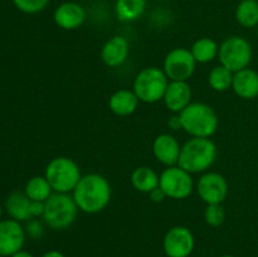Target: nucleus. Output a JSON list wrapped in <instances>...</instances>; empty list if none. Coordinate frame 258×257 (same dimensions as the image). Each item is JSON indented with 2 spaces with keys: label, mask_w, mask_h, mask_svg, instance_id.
Here are the masks:
<instances>
[{
  "label": "nucleus",
  "mask_w": 258,
  "mask_h": 257,
  "mask_svg": "<svg viewBox=\"0 0 258 257\" xmlns=\"http://www.w3.org/2000/svg\"><path fill=\"white\" fill-rule=\"evenodd\" d=\"M110 181L98 173H90L82 175L72 197L78 209L83 213L97 214L108 206L111 201Z\"/></svg>",
  "instance_id": "f257e3e1"
},
{
  "label": "nucleus",
  "mask_w": 258,
  "mask_h": 257,
  "mask_svg": "<svg viewBox=\"0 0 258 257\" xmlns=\"http://www.w3.org/2000/svg\"><path fill=\"white\" fill-rule=\"evenodd\" d=\"M217 153L211 138H191L181 145L178 165L190 174H203L216 163Z\"/></svg>",
  "instance_id": "f03ea898"
},
{
  "label": "nucleus",
  "mask_w": 258,
  "mask_h": 257,
  "mask_svg": "<svg viewBox=\"0 0 258 257\" xmlns=\"http://www.w3.org/2000/svg\"><path fill=\"white\" fill-rule=\"evenodd\" d=\"M178 115L181 128L191 138H212L218 130V115L204 102H191Z\"/></svg>",
  "instance_id": "7ed1b4c3"
},
{
  "label": "nucleus",
  "mask_w": 258,
  "mask_h": 257,
  "mask_svg": "<svg viewBox=\"0 0 258 257\" xmlns=\"http://www.w3.org/2000/svg\"><path fill=\"white\" fill-rule=\"evenodd\" d=\"M78 211L80 209L71 194L53 193L44 202L42 219L49 228L62 231L75 223Z\"/></svg>",
  "instance_id": "20e7f679"
},
{
  "label": "nucleus",
  "mask_w": 258,
  "mask_h": 257,
  "mask_svg": "<svg viewBox=\"0 0 258 257\" xmlns=\"http://www.w3.org/2000/svg\"><path fill=\"white\" fill-rule=\"evenodd\" d=\"M44 176L54 193L71 194L82 178L80 165L67 156H57L48 163Z\"/></svg>",
  "instance_id": "39448f33"
},
{
  "label": "nucleus",
  "mask_w": 258,
  "mask_h": 257,
  "mask_svg": "<svg viewBox=\"0 0 258 257\" xmlns=\"http://www.w3.org/2000/svg\"><path fill=\"white\" fill-rule=\"evenodd\" d=\"M169 82L163 68L146 67L136 75L133 91L140 102L156 103L164 98Z\"/></svg>",
  "instance_id": "423d86ee"
},
{
  "label": "nucleus",
  "mask_w": 258,
  "mask_h": 257,
  "mask_svg": "<svg viewBox=\"0 0 258 257\" xmlns=\"http://www.w3.org/2000/svg\"><path fill=\"white\" fill-rule=\"evenodd\" d=\"M252 57L253 50L251 43L241 35H231L219 44V62L233 73L248 68Z\"/></svg>",
  "instance_id": "0eeeda50"
},
{
  "label": "nucleus",
  "mask_w": 258,
  "mask_h": 257,
  "mask_svg": "<svg viewBox=\"0 0 258 257\" xmlns=\"http://www.w3.org/2000/svg\"><path fill=\"white\" fill-rule=\"evenodd\" d=\"M159 186L163 189L166 198L185 199L193 193L194 180L191 174L179 165L168 166L161 171Z\"/></svg>",
  "instance_id": "6e6552de"
},
{
  "label": "nucleus",
  "mask_w": 258,
  "mask_h": 257,
  "mask_svg": "<svg viewBox=\"0 0 258 257\" xmlns=\"http://www.w3.org/2000/svg\"><path fill=\"white\" fill-rule=\"evenodd\" d=\"M196 70L197 60L188 48H174L164 58L163 71L169 81H188Z\"/></svg>",
  "instance_id": "1a4fd4ad"
},
{
  "label": "nucleus",
  "mask_w": 258,
  "mask_h": 257,
  "mask_svg": "<svg viewBox=\"0 0 258 257\" xmlns=\"http://www.w3.org/2000/svg\"><path fill=\"white\" fill-rule=\"evenodd\" d=\"M197 193L199 198L208 204H222L228 196V181L217 171H206L197 183Z\"/></svg>",
  "instance_id": "9d476101"
},
{
  "label": "nucleus",
  "mask_w": 258,
  "mask_h": 257,
  "mask_svg": "<svg viewBox=\"0 0 258 257\" xmlns=\"http://www.w3.org/2000/svg\"><path fill=\"white\" fill-rule=\"evenodd\" d=\"M196 247L194 234L188 227H171L163 239L164 253L168 257H189Z\"/></svg>",
  "instance_id": "9b49d317"
},
{
  "label": "nucleus",
  "mask_w": 258,
  "mask_h": 257,
  "mask_svg": "<svg viewBox=\"0 0 258 257\" xmlns=\"http://www.w3.org/2000/svg\"><path fill=\"white\" fill-rule=\"evenodd\" d=\"M25 229L15 219L0 221V256L12 257L23 249L25 243Z\"/></svg>",
  "instance_id": "f8f14e48"
},
{
  "label": "nucleus",
  "mask_w": 258,
  "mask_h": 257,
  "mask_svg": "<svg viewBox=\"0 0 258 257\" xmlns=\"http://www.w3.org/2000/svg\"><path fill=\"white\" fill-rule=\"evenodd\" d=\"M181 145L171 134H160L154 139L153 155L160 164L168 166L178 165Z\"/></svg>",
  "instance_id": "ddd939ff"
},
{
  "label": "nucleus",
  "mask_w": 258,
  "mask_h": 257,
  "mask_svg": "<svg viewBox=\"0 0 258 257\" xmlns=\"http://www.w3.org/2000/svg\"><path fill=\"white\" fill-rule=\"evenodd\" d=\"M130 54V43L122 35H113L103 43L101 48V59L107 67L117 68L127 60Z\"/></svg>",
  "instance_id": "4468645a"
},
{
  "label": "nucleus",
  "mask_w": 258,
  "mask_h": 257,
  "mask_svg": "<svg viewBox=\"0 0 258 257\" xmlns=\"http://www.w3.org/2000/svg\"><path fill=\"white\" fill-rule=\"evenodd\" d=\"M86 10L82 5L75 2H66L58 5L53 19L57 27L63 30H76L86 22Z\"/></svg>",
  "instance_id": "2eb2a0df"
},
{
  "label": "nucleus",
  "mask_w": 258,
  "mask_h": 257,
  "mask_svg": "<svg viewBox=\"0 0 258 257\" xmlns=\"http://www.w3.org/2000/svg\"><path fill=\"white\" fill-rule=\"evenodd\" d=\"M193 92L188 81H170L164 95V105L170 112L180 113L193 101Z\"/></svg>",
  "instance_id": "dca6fc26"
},
{
  "label": "nucleus",
  "mask_w": 258,
  "mask_h": 257,
  "mask_svg": "<svg viewBox=\"0 0 258 257\" xmlns=\"http://www.w3.org/2000/svg\"><path fill=\"white\" fill-rule=\"evenodd\" d=\"M232 90L242 100L258 97V72L248 67L234 73Z\"/></svg>",
  "instance_id": "f3484780"
},
{
  "label": "nucleus",
  "mask_w": 258,
  "mask_h": 257,
  "mask_svg": "<svg viewBox=\"0 0 258 257\" xmlns=\"http://www.w3.org/2000/svg\"><path fill=\"white\" fill-rule=\"evenodd\" d=\"M139 103H140V100L133 90L120 88L110 96L108 107H110L111 112L115 113L116 116L126 117V116L133 115L138 110Z\"/></svg>",
  "instance_id": "a211bd4d"
},
{
  "label": "nucleus",
  "mask_w": 258,
  "mask_h": 257,
  "mask_svg": "<svg viewBox=\"0 0 258 257\" xmlns=\"http://www.w3.org/2000/svg\"><path fill=\"white\" fill-rule=\"evenodd\" d=\"M30 201L24 191H13L9 194L5 203L8 213L12 217V219H15L18 222H28L32 219L30 214Z\"/></svg>",
  "instance_id": "6ab92c4d"
},
{
  "label": "nucleus",
  "mask_w": 258,
  "mask_h": 257,
  "mask_svg": "<svg viewBox=\"0 0 258 257\" xmlns=\"http://www.w3.org/2000/svg\"><path fill=\"white\" fill-rule=\"evenodd\" d=\"M130 181L136 190L149 194L159 186L160 175L150 166H139L131 173Z\"/></svg>",
  "instance_id": "aec40b11"
},
{
  "label": "nucleus",
  "mask_w": 258,
  "mask_h": 257,
  "mask_svg": "<svg viewBox=\"0 0 258 257\" xmlns=\"http://www.w3.org/2000/svg\"><path fill=\"white\" fill-rule=\"evenodd\" d=\"M148 0H116L115 14L120 22H135L143 17Z\"/></svg>",
  "instance_id": "412c9836"
},
{
  "label": "nucleus",
  "mask_w": 258,
  "mask_h": 257,
  "mask_svg": "<svg viewBox=\"0 0 258 257\" xmlns=\"http://www.w3.org/2000/svg\"><path fill=\"white\" fill-rule=\"evenodd\" d=\"M190 52L193 54L194 59L197 60V63L206 65V63H209L216 59V58H218L219 44L212 38H198L191 44Z\"/></svg>",
  "instance_id": "4be33fe9"
},
{
  "label": "nucleus",
  "mask_w": 258,
  "mask_h": 257,
  "mask_svg": "<svg viewBox=\"0 0 258 257\" xmlns=\"http://www.w3.org/2000/svg\"><path fill=\"white\" fill-rule=\"evenodd\" d=\"M24 193L30 201L45 202L54 191L45 176L37 175L28 180V183L25 184Z\"/></svg>",
  "instance_id": "5701e85b"
},
{
  "label": "nucleus",
  "mask_w": 258,
  "mask_h": 257,
  "mask_svg": "<svg viewBox=\"0 0 258 257\" xmlns=\"http://www.w3.org/2000/svg\"><path fill=\"white\" fill-rule=\"evenodd\" d=\"M234 73L226 68L224 66H216L211 70L208 75V83L212 90L217 92H226L231 90L232 83H233Z\"/></svg>",
  "instance_id": "b1692460"
},
{
  "label": "nucleus",
  "mask_w": 258,
  "mask_h": 257,
  "mask_svg": "<svg viewBox=\"0 0 258 257\" xmlns=\"http://www.w3.org/2000/svg\"><path fill=\"white\" fill-rule=\"evenodd\" d=\"M236 19L244 28L258 25V0H242L236 9Z\"/></svg>",
  "instance_id": "393cba45"
},
{
  "label": "nucleus",
  "mask_w": 258,
  "mask_h": 257,
  "mask_svg": "<svg viewBox=\"0 0 258 257\" xmlns=\"http://www.w3.org/2000/svg\"><path fill=\"white\" fill-rule=\"evenodd\" d=\"M204 219L211 227L221 226L226 219V212L222 204H208L204 211Z\"/></svg>",
  "instance_id": "a878e982"
},
{
  "label": "nucleus",
  "mask_w": 258,
  "mask_h": 257,
  "mask_svg": "<svg viewBox=\"0 0 258 257\" xmlns=\"http://www.w3.org/2000/svg\"><path fill=\"white\" fill-rule=\"evenodd\" d=\"M15 7L27 14H37L47 8L49 0H13Z\"/></svg>",
  "instance_id": "bb28decb"
},
{
  "label": "nucleus",
  "mask_w": 258,
  "mask_h": 257,
  "mask_svg": "<svg viewBox=\"0 0 258 257\" xmlns=\"http://www.w3.org/2000/svg\"><path fill=\"white\" fill-rule=\"evenodd\" d=\"M25 233L32 238H40L44 233V227H43L42 222L38 221L37 218H32L28 221L27 228H25Z\"/></svg>",
  "instance_id": "cd10ccee"
},
{
  "label": "nucleus",
  "mask_w": 258,
  "mask_h": 257,
  "mask_svg": "<svg viewBox=\"0 0 258 257\" xmlns=\"http://www.w3.org/2000/svg\"><path fill=\"white\" fill-rule=\"evenodd\" d=\"M43 212H44V202L32 201V203H30V214H32V218L42 217Z\"/></svg>",
  "instance_id": "c85d7f7f"
},
{
  "label": "nucleus",
  "mask_w": 258,
  "mask_h": 257,
  "mask_svg": "<svg viewBox=\"0 0 258 257\" xmlns=\"http://www.w3.org/2000/svg\"><path fill=\"white\" fill-rule=\"evenodd\" d=\"M149 196H150L151 201L155 202V203H161V202L166 198L165 193H164L163 189H161L160 186H158V188L154 189L153 191H150V193H149Z\"/></svg>",
  "instance_id": "c756f323"
},
{
  "label": "nucleus",
  "mask_w": 258,
  "mask_h": 257,
  "mask_svg": "<svg viewBox=\"0 0 258 257\" xmlns=\"http://www.w3.org/2000/svg\"><path fill=\"white\" fill-rule=\"evenodd\" d=\"M169 126H170L171 128H174V130H178V128H181V125H180V118H179V115L176 113L175 116H173V117L169 120Z\"/></svg>",
  "instance_id": "7c9ffc66"
},
{
  "label": "nucleus",
  "mask_w": 258,
  "mask_h": 257,
  "mask_svg": "<svg viewBox=\"0 0 258 257\" xmlns=\"http://www.w3.org/2000/svg\"><path fill=\"white\" fill-rule=\"evenodd\" d=\"M42 257H66V254H63L62 252L58 251V249H50L47 251Z\"/></svg>",
  "instance_id": "2f4dec72"
},
{
  "label": "nucleus",
  "mask_w": 258,
  "mask_h": 257,
  "mask_svg": "<svg viewBox=\"0 0 258 257\" xmlns=\"http://www.w3.org/2000/svg\"><path fill=\"white\" fill-rule=\"evenodd\" d=\"M12 257H34V256H33V254L30 253V252L24 251V249H20V251H18L17 253L13 254Z\"/></svg>",
  "instance_id": "473e14b6"
},
{
  "label": "nucleus",
  "mask_w": 258,
  "mask_h": 257,
  "mask_svg": "<svg viewBox=\"0 0 258 257\" xmlns=\"http://www.w3.org/2000/svg\"><path fill=\"white\" fill-rule=\"evenodd\" d=\"M221 257H234V256H232V254H223V256Z\"/></svg>",
  "instance_id": "72a5a7b5"
},
{
  "label": "nucleus",
  "mask_w": 258,
  "mask_h": 257,
  "mask_svg": "<svg viewBox=\"0 0 258 257\" xmlns=\"http://www.w3.org/2000/svg\"><path fill=\"white\" fill-rule=\"evenodd\" d=\"M0 221H2V207H0Z\"/></svg>",
  "instance_id": "f704fd0d"
},
{
  "label": "nucleus",
  "mask_w": 258,
  "mask_h": 257,
  "mask_svg": "<svg viewBox=\"0 0 258 257\" xmlns=\"http://www.w3.org/2000/svg\"><path fill=\"white\" fill-rule=\"evenodd\" d=\"M159 2H163V0H159Z\"/></svg>",
  "instance_id": "c9c22d12"
},
{
  "label": "nucleus",
  "mask_w": 258,
  "mask_h": 257,
  "mask_svg": "<svg viewBox=\"0 0 258 257\" xmlns=\"http://www.w3.org/2000/svg\"><path fill=\"white\" fill-rule=\"evenodd\" d=\"M0 257H3V256H0Z\"/></svg>",
  "instance_id": "e433bc0d"
}]
</instances>
